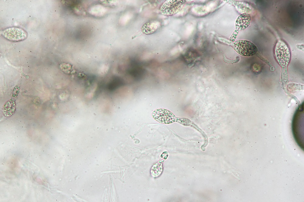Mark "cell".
Wrapping results in <instances>:
<instances>
[{
	"instance_id": "1",
	"label": "cell",
	"mask_w": 304,
	"mask_h": 202,
	"mask_svg": "<svg viewBox=\"0 0 304 202\" xmlns=\"http://www.w3.org/2000/svg\"><path fill=\"white\" fill-rule=\"evenodd\" d=\"M274 53L276 59L280 66L283 69L286 68L290 62L291 55L289 49L283 41L279 40L275 48Z\"/></svg>"
},
{
	"instance_id": "2",
	"label": "cell",
	"mask_w": 304,
	"mask_h": 202,
	"mask_svg": "<svg viewBox=\"0 0 304 202\" xmlns=\"http://www.w3.org/2000/svg\"><path fill=\"white\" fill-rule=\"evenodd\" d=\"M232 46L240 54L244 56L254 55L257 52L256 46L252 42L246 40H239L234 42Z\"/></svg>"
},
{
	"instance_id": "3",
	"label": "cell",
	"mask_w": 304,
	"mask_h": 202,
	"mask_svg": "<svg viewBox=\"0 0 304 202\" xmlns=\"http://www.w3.org/2000/svg\"><path fill=\"white\" fill-rule=\"evenodd\" d=\"M185 2V0H166L161 5L160 11L164 15H172L181 10Z\"/></svg>"
},
{
	"instance_id": "4",
	"label": "cell",
	"mask_w": 304,
	"mask_h": 202,
	"mask_svg": "<svg viewBox=\"0 0 304 202\" xmlns=\"http://www.w3.org/2000/svg\"><path fill=\"white\" fill-rule=\"evenodd\" d=\"M152 116L159 123L168 124L175 121L176 117L170 111L165 109H157L154 111Z\"/></svg>"
},
{
	"instance_id": "5",
	"label": "cell",
	"mask_w": 304,
	"mask_h": 202,
	"mask_svg": "<svg viewBox=\"0 0 304 202\" xmlns=\"http://www.w3.org/2000/svg\"><path fill=\"white\" fill-rule=\"evenodd\" d=\"M3 35L6 38L14 41L24 40L26 38L27 34L23 29L17 28H11L4 30Z\"/></svg>"
},
{
	"instance_id": "6",
	"label": "cell",
	"mask_w": 304,
	"mask_h": 202,
	"mask_svg": "<svg viewBox=\"0 0 304 202\" xmlns=\"http://www.w3.org/2000/svg\"><path fill=\"white\" fill-rule=\"evenodd\" d=\"M304 118L302 115L300 116L298 114H295L293 118L292 123V128L293 135L295 138H296L298 133L302 132L303 131Z\"/></svg>"
},
{
	"instance_id": "7",
	"label": "cell",
	"mask_w": 304,
	"mask_h": 202,
	"mask_svg": "<svg viewBox=\"0 0 304 202\" xmlns=\"http://www.w3.org/2000/svg\"><path fill=\"white\" fill-rule=\"evenodd\" d=\"M251 16L248 13H244L240 15L236 22V27L238 31L243 30L249 25L251 22Z\"/></svg>"
},
{
	"instance_id": "8",
	"label": "cell",
	"mask_w": 304,
	"mask_h": 202,
	"mask_svg": "<svg viewBox=\"0 0 304 202\" xmlns=\"http://www.w3.org/2000/svg\"><path fill=\"white\" fill-rule=\"evenodd\" d=\"M160 25V22L158 21H148L142 26L141 29L142 32L146 35L152 34L157 31Z\"/></svg>"
},
{
	"instance_id": "9",
	"label": "cell",
	"mask_w": 304,
	"mask_h": 202,
	"mask_svg": "<svg viewBox=\"0 0 304 202\" xmlns=\"http://www.w3.org/2000/svg\"><path fill=\"white\" fill-rule=\"evenodd\" d=\"M16 109L15 100L11 99L7 101L4 105L2 108V113L5 116L9 117L13 114Z\"/></svg>"
},
{
	"instance_id": "10",
	"label": "cell",
	"mask_w": 304,
	"mask_h": 202,
	"mask_svg": "<svg viewBox=\"0 0 304 202\" xmlns=\"http://www.w3.org/2000/svg\"><path fill=\"white\" fill-rule=\"evenodd\" d=\"M160 161L154 164L152 167L151 173L152 175L154 177H157L159 176L163 171L162 162Z\"/></svg>"
},
{
	"instance_id": "11",
	"label": "cell",
	"mask_w": 304,
	"mask_h": 202,
	"mask_svg": "<svg viewBox=\"0 0 304 202\" xmlns=\"http://www.w3.org/2000/svg\"><path fill=\"white\" fill-rule=\"evenodd\" d=\"M19 87L18 86H16L13 90L12 96L14 97L17 96L19 92Z\"/></svg>"
},
{
	"instance_id": "12",
	"label": "cell",
	"mask_w": 304,
	"mask_h": 202,
	"mask_svg": "<svg viewBox=\"0 0 304 202\" xmlns=\"http://www.w3.org/2000/svg\"><path fill=\"white\" fill-rule=\"evenodd\" d=\"M2 164L3 165H4V163H2Z\"/></svg>"
},
{
	"instance_id": "13",
	"label": "cell",
	"mask_w": 304,
	"mask_h": 202,
	"mask_svg": "<svg viewBox=\"0 0 304 202\" xmlns=\"http://www.w3.org/2000/svg\"><path fill=\"white\" fill-rule=\"evenodd\" d=\"M49 190H48V192H49Z\"/></svg>"
},
{
	"instance_id": "14",
	"label": "cell",
	"mask_w": 304,
	"mask_h": 202,
	"mask_svg": "<svg viewBox=\"0 0 304 202\" xmlns=\"http://www.w3.org/2000/svg\"><path fill=\"white\" fill-rule=\"evenodd\" d=\"M56 200V201H57V200Z\"/></svg>"
},
{
	"instance_id": "15",
	"label": "cell",
	"mask_w": 304,
	"mask_h": 202,
	"mask_svg": "<svg viewBox=\"0 0 304 202\" xmlns=\"http://www.w3.org/2000/svg\"><path fill=\"white\" fill-rule=\"evenodd\" d=\"M36 164V163H35V164H34V165H35Z\"/></svg>"
},
{
	"instance_id": "16",
	"label": "cell",
	"mask_w": 304,
	"mask_h": 202,
	"mask_svg": "<svg viewBox=\"0 0 304 202\" xmlns=\"http://www.w3.org/2000/svg\"><path fill=\"white\" fill-rule=\"evenodd\" d=\"M3 163H5V162H3Z\"/></svg>"
}]
</instances>
